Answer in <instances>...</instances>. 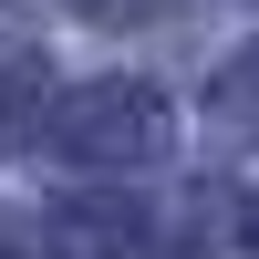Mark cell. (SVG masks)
Returning a JSON list of instances; mask_svg holds the SVG:
<instances>
[{"instance_id":"cell-1","label":"cell","mask_w":259,"mask_h":259,"mask_svg":"<svg viewBox=\"0 0 259 259\" xmlns=\"http://www.w3.org/2000/svg\"><path fill=\"white\" fill-rule=\"evenodd\" d=\"M166 94L156 83H94V94H62L52 104V145L73 166H145L166 156Z\"/></svg>"},{"instance_id":"cell-2","label":"cell","mask_w":259,"mask_h":259,"mask_svg":"<svg viewBox=\"0 0 259 259\" xmlns=\"http://www.w3.org/2000/svg\"><path fill=\"white\" fill-rule=\"evenodd\" d=\"M135 207L124 197H73V207H52V259H135Z\"/></svg>"},{"instance_id":"cell-3","label":"cell","mask_w":259,"mask_h":259,"mask_svg":"<svg viewBox=\"0 0 259 259\" xmlns=\"http://www.w3.org/2000/svg\"><path fill=\"white\" fill-rule=\"evenodd\" d=\"M207 114H218L228 135H249V145H259V52H239L218 83H207Z\"/></svg>"},{"instance_id":"cell-4","label":"cell","mask_w":259,"mask_h":259,"mask_svg":"<svg viewBox=\"0 0 259 259\" xmlns=\"http://www.w3.org/2000/svg\"><path fill=\"white\" fill-rule=\"evenodd\" d=\"M41 114H52V73H41V62L0 73V145H21V135H31Z\"/></svg>"},{"instance_id":"cell-5","label":"cell","mask_w":259,"mask_h":259,"mask_svg":"<svg viewBox=\"0 0 259 259\" xmlns=\"http://www.w3.org/2000/svg\"><path fill=\"white\" fill-rule=\"evenodd\" d=\"M239 249L259 259V187H249V207H239Z\"/></svg>"},{"instance_id":"cell-6","label":"cell","mask_w":259,"mask_h":259,"mask_svg":"<svg viewBox=\"0 0 259 259\" xmlns=\"http://www.w3.org/2000/svg\"><path fill=\"white\" fill-rule=\"evenodd\" d=\"M73 11H114V0H73Z\"/></svg>"},{"instance_id":"cell-7","label":"cell","mask_w":259,"mask_h":259,"mask_svg":"<svg viewBox=\"0 0 259 259\" xmlns=\"http://www.w3.org/2000/svg\"><path fill=\"white\" fill-rule=\"evenodd\" d=\"M0 259H11V239H0Z\"/></svg>"}]
</instances>
